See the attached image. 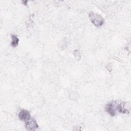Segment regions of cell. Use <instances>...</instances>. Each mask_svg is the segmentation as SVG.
I'll use <instances>...</instances> for the list:
<instances>
[{
    "label": "cell",
    "mask_w": 131,
    "mask_h": 131,
    "mask_svg": "<svg viewBox=\"0 0 131 131\" xmlns=\"http://www.w3.org/2000/svg\"><path fill=\"white\" fill-rule=\"evenodd\" d=\"M90 18L92 23L97 27H100L103 24V18L98 14L91 12L90 14Z\"/></svg>",
    "instance_id": "cell-1"
},
{
    "label": "cell",
    "mask_w": 131,
    "mask_h": 131,
    "mask_svg": "<svg viewBox=\"0 0 131 131\" xmlns=\"http://www.w3.org/2000/svg\"><path fill=\"white\" fill-rule=\"evenodd\" d=\"M118 102H111L108 103L105 107L106 112L112 116H114L116 115L118 112Z\"/></svg>",
    "instance_id": "cell-2"
},
{
    "label": "cell",
    "mask_w": 131,
    "mask_h": 131,
    "mask_svg": "<svg viewBox=\"0 0 131 131\" xmlns=\"http://www.w3.org/2000/svg\"><path fill=\"white\" fill-rule=\"evenodd\" d=\"M18 117L21 121L25 122L31 118L30 112L28 110L25 109H21L20 110L18 113Z\"/></svg>",
    "instance_id": "cell-3"
},
{
    "label": "cell",
    "mask_w": 131,
    "mask_h": 131,
    "mask_svg": "<svg viewBox=\"0 0 131 131\" xmlns=\"http://www.w3.org/2000/svg\"><path fill=\"white\" fill-rule=\"evenodd\" d=\"M25 127L28 130H36L38 127V125L35 119L31 118L29 120L26 122Z\"/></svg>",
    "instance_id": "cell-4"
},
{
    "label": "cell",
    "mask_w": 131,
    "mask_h": 131,
    "mask_svg": "<svg viewBox=\"0 0 131 131\" xmlns=\"http://www.w3.org/2000/svg\"><path fill=\"white\" fill-rule=\"evenodd\" d=\"M11 45L12 47L15 48L18 45L19 43V39L16 35L12 34L11 36Z\"/></svg>",
    "instance_id": "cell-5"
}]
</instances>
